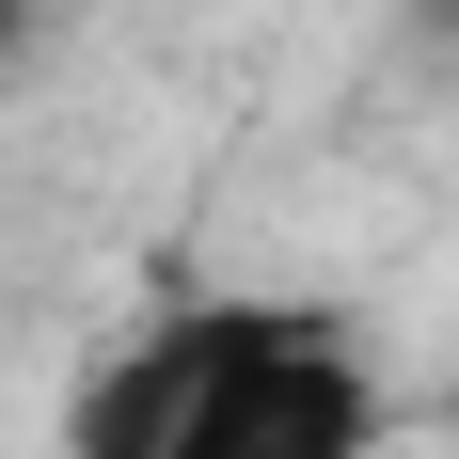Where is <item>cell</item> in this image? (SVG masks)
<instances>
[{"mask_svg":"<svg viewBox=\"0 0 459 459\" xmlns=\"http://www.w3.org/2000/svg\"><path fill=\"white\" fill-rule=\"evenodd\" d=\"M380 396L317 317H159L80 396V459H365Z\"/></svg>","mask_w":459,"mask_h":459,"instance_id":"1","label":"cell"},{"mask_svg":"<svg viewBox=\"0 0 459 459\" xmlns=\"http://www.w3.org/2000/svg\"><path fill=\"white\" fill-rule=\"evenodd\" d=\"M16 32H32V0H0V64H16Z\"/></svg>","mask_w":459,"mask_h":459,"instance_id":"2","label":"cell"}]
</instances>
